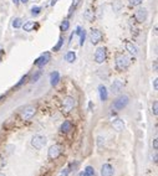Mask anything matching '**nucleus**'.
<instances>
[{
    "mask_svg": "<svg viewBox=\"0 0 158 176\" xmlns=\"http://www.w3.org/2000/svg\"><path fill=\"white\" fill-rule=\"evenodd\" d=\"M23 26V20L20 19V17H16L13 20V27L14 29H19V27H21Z\"/></svg>",
    "mask_w": 158,
    "mask_h": 176,
    "instance_id": "412c9836",
    "label": "nucleus"
},
{
    "mask_svg": "<svg viewBox=\"0 0 158 176\" xmlns=\"http://www.w3.org/2000/svg\"><path fill=\"white\" fill-rule=\"evenodd\" d=\"M26 81H27V75H26V76H24V77H23L21 79H20V82H19V83L16 85V88H19V87H21V86H23V85L25 83V82H26Z\"/></svg>",
    "mask_w": 158,
    "mask_h": 176,
    "instance_id": "c85d7f7f",
    "label": "nucleus"
},
{
    "mask_svg": "<svg viewBox=\"0 0 158 176\" xmlns=\"http://www.w3.org/2000/svg\"><path fill=\"white\" fill-rule=\"evenodd\" d=\"M13 2H14V4H15V5H18V4L20 3V2H19V0H13Z\"/></svg>",
    "mask_w": 158,
    "mask_h": 176,
    "instance_id": "a19ab883",
    "label": "nucleus"
},
{
    "mask_svg": "<svg viewBox=\"0 0 158 176\" xmlns=\"http://www.w3.org/2000/svg\"><path fill=\"white\" fill-rule=\"evenodd\" d=\"M56 2H57V0H51V5H52V6H54V5L56 4Z\"/></svg>",
    "mask_w": 158,
    "mask_h": 176,
    "instance_id": "58836bf2",
    "label": "nucleus"
},
{
    "mask_svg": "<svg viewBox=\"0 0 158 176\" xmlns=\"http://www.w3.org/2000/svg\"><path fill=\"white\" fill-rule=\"evenodd\" d=\"M71 171H70V169L69 168H66V169H64L61 172H60V175L59 176H69V174H70Z\"/></svg>",
    "mask_w": 158,
    "mask_h": 176,
    "instance_id": "7c9ffc66",
    "label": "nucleus"
},
{
    "mask_svg": "<svg viewBox=\"0 0 158 176\" xmlns=\"http://www.w3.org/2000/svg\"><path fill=\"white\" fill-rule=\"evenodd\" d=\"M60 130H61L62 133H69V131H71V130H72V123H71L70 120H65L64 123L61 124Z\"/></svg>",
    "mask_w": 158,
    "mask_h": 176,
    "instance_id": "f3484780",
    "label": "nucleus"
},
{
    "mask_svg": "<svg viewBox=\"0 0 158 176\" xmlns=\"http://www.w3.org/2000/svg\"><path fill=\"white\" fill-rule=\"evenodd\" d=\"M130 58L126 56V55H117L116 56V62H114V65H116V69L122 72V71H126L128 67H130Z\"/></svg>",
    "mask_w": 158,
    "mask_h": 176,
    "instance_id": "f257e3e1",
    "label": "nucleus"
},
{
    "mask_svg": "<svg viewBox=\"0 0 158 176\" xmlns=\"http://www.w3.org/2000/svg\"><path fill=\"white\" fill-rule=\"evenodd\" d=\"M62 45H64V37H60L59 41H57V44H56V46H54V51H59L62 47Z\"/></svg>",
    "mask_w": 158,
    "mask_h": 176,
    "instance_id": "b1692460",
    "label": "nucleus"
},
{
    "mask_svg": "<svg viewBox=\"0 0 158 176\" xmlns=\"http://www.w3.org/2000/svg\"><path fill=\"white\" fill-rule=\"evenodd\" d=\"M90 40H91V42L93 45H97L100 41L102 40V34H101V31L97 30V29H92L90 31Z\"/></svg>",
    "mask_w": 158,
    "mask_h": 176,
    "instance_id": "6e6552de",
    "label": "nucleus"
},
{
    "mask_svg": "<svg viewBox=\"0 0 158 176\" xmlns=\"http://www.w3.org/2000/svg\"><path fill=\"white\" fill-rule=\"evenodd\" d=\"M128 102H130V98H128L127 96H120L117 99L113 102L112 107H113L116 110H121V109H123L128 104Z\"/></svg>",
    "mask_w": 158,
    "mask_h": 176,
    "instance_id": "39448f33",
    "label": "nucleus"
},
{
    "mask_svg": "<svg viewBox=\"0 0 158 176\" xmlns=\"http://www.w3.org/2000/svg\"><path fill=\"white\" fill-rule=\"evenodd\" d=\"M114 169L110 164H103L101 166V176H113Z\"/></svg>",
    "mask_w": 158,
    "mask_h": 176,
    "instance_id": "9b49d317",
    "label": "nucleus"
},
{
    "mask_svg": "<svg viewBox=\"0 0 158 176\" xmlns=\"http://www.w3.org/2000/svg\"><path fill=\"white\" fill-rule=\"evenodd\" d=\"M37 25L34 23V21H27L24 24V31H31V30H34V27H36Z\"/></svg>",
    "mask_w": 158,
    "mask_h": 176,
    "instance_id": "6ab92c4d",
    "label": "nucleus"
},
{
    "mask_svg": "<svg viewBox=\"0 0 158 176\" xmlns=\"http://www.w3.org/2000/svg\"><path fill=\"white\" fill-rule=\"evenodd\" d=\"M85 19L89 20V21H91V20L93 19V15H92V11H91V10H87V11H86V14H85Z\"/></svg>",
    "mask_w": 158,
    "mask_h": 176,
    "instance_id": "bb28decb",
    "label": "nucleus"
},
{
    "mask_svg": "<svg viewBox=\"0 0 158 176\" xmlns=\"http://www.w3.org/2000/svg\"><path fill=\"white\" fill-rule=\"evenodd\" d=\"M152 161L157 162V153H154V155H152Z\"/></svg>",
    "mask_w": 158,
    "mask_h": 176,
    "instance_id": "f704fd0d",
    "label": "nucleus"
},
{
    "mask_svg": "<svg viewBox=\"0 0 158 176\" xmlns=\"http://www.w3.org/2000/svg\"><path fill=\"white\" fill-rule=\"evenodd\" d=\"M61 154H62V147H61V145H59V144H54V145H52V147H50L49 153H47V155H49V159H51V160L57 159Z\"/></svg>",
    "mask_w": 158,
    "mask_h": 176,
    "instance_id": "423d86ee",
    "label": "nucleus"
},
{
    "mask_svg": "<svg viewBox=\"0 0 158 176\" xmlns=\"http://www.w3.org/2000/svg\"><path fill=\"white\" fill-rule=\"evenodd\" d=\"M75 34H76V35H80V45L82 46L83 42H85V39H86V31L82 30V29L79 26V27L76 29V31H75Z\"/></svg>",
    "mask_w": 158,
    "mask_h": 176,
    "instance_id": "a211bd4d",
    "label": "nucleus"
},
{
    "mask_svg": "<svg viewBox=\"0 0 158 176\" xmlns=\"http://www.w3.org/2000/svg\"><path fill=\"white\" fill-rule=\"evenodd\" d=\"M152 147H153V150H157V148H158V139H157V138L153 139V141H152Z\"/></svg>",
    "mask_w": 158,
    "mask_h": 176,
    "instance_id": "2f4dec72",
    "label": "nucleus"
},
{
    "mask_svg": "<svg viewBox=\"0 0 158 176\" xmlns=\"http://www.w3.org/2000/svg\"><path fill=\"white\" fill-rule=\"evenodd\" d=\"M79 176H87L86 174H85V171H82V172H80V175Z\"/></svg>",
    "mask_w": 158,
    "mask_h": 176,
    "instance_id": "ea45409f",
    "label": "nucleus"
},
{
    "mask_svg": "<svg viewBox=\"0 0 158 176\" xmlns=\"http://www.w3.org/2000/svg\"><path fill=\"white\" fill-rule=\"evenodd\" d=\"M59 82H60V73L57 71L51 72V73H50V83H51V86L56 87L59 85Z\"/></svg>",
    "mask_w": 158,
    "mask_h": 176,
    "instance_id": "4468645a",
    "label": "nucleus"
},
{
    "mask_svg": "<svg viewBox=\"0 0 158 176\" xmlns=\"http://www.w3.org/2000/svg\"><path fill=\"white\" fill-rule=\"evenodd\" d=\"M70 27V23H69V20H64L61 24V31H67Z\"/></svg>",
    "mask_w": 158,
    "mask_h": 176,
    "instance_id": "393cba45",
    "label": "nucleus"
},
{
    "mask_svg": "<svg viewBox=\"0 0 158 176\" xmlns=\"http://www.w3.org/2000/svg\"><path fill=\"white\" fill-rule=\"evenodd\" d=\"M19 2H21V3H24V4H26V3H27V0H19Z\"/></svg>",
    "mask_w": 158,
    "mask_h": 176,
    "instance_id": "79ce46f5",
    "label": "nucleus"
},
{
    "mask_svg": "<svg viewBox=\"0 0 158 176\" xmlns=\"http://www.w3.org/2000/svg\"><path fill=\"white\" fill-rule=\"evenodd\" d=\"M45 144H46V138L44 135L36 134V135H34L33 138H31V145H33L35 149H37V150L43 149L45 147Z\"/></svg>",
    "mask_w": 158,
    "mask_h": 176,
    "instance_id": "20e7f679",
    "label": "nucleus"
},
{
    "mask_svg": "<svg viewBox=\"0 0 158 176\" xmlns=\"http://www.w3.org/2000/svg\"><path fill=\"white\" fill-rule=\"evenodd\" d=\"M50 60H51V54H50V52H44L43 55H41V56L35 61V66H37L39 68H41V67H44L45 65H47Z\"/></svg>",
    "mask_w": 158,
    "mask_h": 176,
    "instance_id": "0eeeda50",
    "label": "nucleus"
},
{
    "mask_svg": "<svg viewBox=\"0 0 158 176\" xmlns=\"http://www.w3.org/2000/svg\"><path fill=\"white\" fill-rule=\"evenodd\" d=\"M0 176H5V174H3V172H0Z\"/></svg>",
    "mask_w": 158,
    "mask_h": 176,
    "instance_id": "37998d69",
    "label": "nucleus"
},
{
    "mask_svg": "<svg viewBox=\"0 0 158 176\" xmlns=\"http://www.w3.org/2000/svg\"><path fill=\"white\" fill-rule=\"evenodd\" d=\"M75 107H76V99L73 97L67 96L66 98H64V100H62V113L67 114V113H70Z\"/></svg>",
    "mask_w": 158,
    "mask_h": 176,
    "instance_id": "f03ea898",
    "label": "nucleus"
},
{
    "mask_svg": "<svg viewBox=\"0 0 158 176\" xmlns=\"http://www.w3.org/2000/svg\"><path fill=\"white\" fill-rule=\"evenodd\" d=\"M152 113L153 116H157L158 114V102H154L153 106H152Z\"/></svg>",
    "mask_w": 158,
    "mask_h": 176,
    "instance_id": "a878e982",
    "label": "nucleus"
},
{
    "mask_svg": "<svg viewBox=\"0 0 158 176\" xmlns=\"http://www.w3.org/2000/svg\"><path fill=\"white\" fill-rule=\"evenodd\" d=\"M112 127L114 128V130H117V131H122L123 128H124V123L122 119L117 118V119H114L112 120Z\"/></svg>",
    "mask_w": 158,
    "mask_h": 176,
    "instance_id": "2eb2a0df",
    "label": "nucleus"
},
{
    "mask_svg": "<svg viewBox=\"0 0 158 176\" xmlns=\"http://www.w3.org/2000/svg\"><path fill=\"white\" fill-rule=\"evenodd\" d=\"M35 113H36V107L29 104V106L24 107V109L21 110V113H20V117H21L23 120H30L35 116Z\"/></svg>",
    "mask_w": 158,
    "mask_h": 176,
    "instance_id": "7ed1b4c3",
    "label": "nucleus"
},
{
    "mask_svg": "<svg viewBox=\"0 0 158 176\" xmlns=\"http://www.w3.org/2000/svg\"><path fill=\"white\" fill-rule=\"evenodd\" d=\"M6 165V159L4 158V156H2V155H0V169H3L4 166Z\"/></svg>",
    "mask_w": 158,
    "mask_h": 176,
    "instance_id": "c756f323",
    "label": "nucleus"
},
{
    "mask_svg": "<svg viewBox=\"0 0 158 176\" xmlns=\"http://www.w3.org/2000/svg\"><path fill=\"white\" fill-rule=\"evenodd\" d=\"M153 71H154V72H157V61H154V62H153Z\"/></svg>",
    "mask_w": 158,
    "mask_h": 176,
    "instance_id": "e433bc0d",
    "label": "nucleus"
},
{
    "mask_svg": "<svg viewBox=\"0 0 158 176\" xmlns=\"http://www.w3.org/2000/svg\"><path fill=\"white\" fill-rule=\"evenodd\" d=\"M72 2H73V6H77V5H79V3L81 2V0H72Z\"/></svg>",
    "mask_w": 158,
    "mask_h": 176,
    "instance_id": "c9c22d12",
    "label": "nucleus"
},
{
    "mask_svg": "<svg viewBox=\"0 0 158 176\" xmlns=\"http://www.w3.org/2000/svg\"><path fill=\"white\" fill-rule=\"evenodd\" d=\"M126 50L132 55V56H137L138 55V47H137L136 44H133L132 41H126Z\"/></svg>",
    "mask_w": 158,
    "mask_h": 176,
    "instance_id": "f8f14e48",
    "label": "nucleus"
},
{
    "mask_svg": "<svg viewBox=\"0 0 158 176\" xmlns=\"http://www.w3.org/2000/svg\"><path fill=\"white\" fill-rule=\"evenodd\" d=\"M98 93H100V98H101L102 102L107 100V98H108V92H107V88L105 87L103 85H100L98 86Z\"/></svg>",
    "mask_w": 158,
    "mask_h": 176,
    "instance_id": "dca6fc26",
    "label": "nucleus"
},
{
    "mask_svg": "<svg viewBox=\"0 0 158 176\" xmlns=\"http://www.w3.org/2000/svg\"><path fill=\"white\" fill-rule=\"evenodd\" d=\"M3 56H4V50H0V62H2Z\"/></svg>",
    "mask_w": 158,
    "mask_h": 176,
    "instance_id": "4c0bfd02",
    "label": "nucleus"
},
{
    "mask_svg": "<svg viewBox=\"0 0 158 176\" xmlns=\"http://www.w3.org/2000/svg\"><path fill=\"white\" fill-rule=\"evenodd\" d=\"M153 87H154V89H156V91L158 89V79H157V78H154V79H153Z\"/></svg>",
    "mask_w": 158,
    "mask_h": 176,
    "instance_id": "72a5a7b5",
    "label": "nucleus"
},
{
    "mask_svg": "<svg viewBox=\"0 0 158 176\" xmlns=\"http://www.w3.org/2000/svg\"><path fill=\"white\" fill-rule=\"evenodd\" d=\"M128 2H130L131 6H138L142 3V0H128Z\"/></svg>",
    "mask_w": 158,
    "mask_h": 176,
    "instance_id": "cd10ccee",
    "label": "nucleus"
},
{
    "mask_svg": "<svg viewBox=\"0 0 158 176\" xmlns=\"http://www.w3.org/2000/svg\"><path fill=\"white\" fill-rule=\"evenodd\" d=\"M75 60H76V54L73 52V51H69V52L66 54V61L70 62V63H72Z\"/></svg>",
    "mask_w": 158,
    "mask_h": 176,
    "instance_id": "aec40b11",
    "label": "nucleus"
},
{
    "mask_svg": "<svg viewBox=\"0 0 158 176\" xmlns=\"http://www.w3.org/2000/svg\"><path fill=\"white\" fill-rule=\"evenodd\" d=\"M41 13V8L40 6H33L31 8V15L33 16H37Z\"/></svg>",
    "mask_w": 158,
    "mask_h": 176,
    "instance_id": "4be33fe9",
    "label": "nucleus"
},
{
    "mask_svg": "<svg viewBox=\"0 0 158 176\" xmlns=\"http://www.w3.org/2000/svg\"><path fill=\"white\" fill-rule=\"evenodd\" d=\"M134 19L137 20L138 23H144L147 20V10L144 8H140L136 10L134 13Z\"/></svg>",
    "mask_w": 158,
    "mask_h": 176,
    "instance_id": "9d476101",
    "label": "nucleus"
},
{
    "mask_svg": "<svg viewBox=\"0 0 158 176\" xmlns=\"http://www.w3.org/2000/svg\"><path fill=\"white\" fill-rule=\"evenodd\" d=\"M95 61L97 63H103L106 61V48L105 47H98L96 50V54H95Z\"/></svg>",
    "mask_w": 158,
    "mask_h": 176,
    "instance_id": "1a4fd4ad",
    "label": "nucleus"
},
{
    "mask_svg": "<svg viewBox=\"0 0 158 176\" xmlns=\"http://www.w3.org/2000/svg\"><path fill=\"white\" fill-rule=\"evenodd\" d=\"M40 75H41V73H40V72H37V73H36L35 76H33V78H31V82H36V81L39 79V77H40Z\"/></svg>",
    "mask_w": 158,
    "mask_h": 176,
    "instance_id": "473e14b6",
    "label": "nucleus"
},
{
    "mask_svg": "<svg viewBox=\"0 0 158 176\" xmlns=\"http://www.w3.org/2000/svg\"><path fill=\"white\" fill-rule=\"evenodd\" d=\"M122 89H123V82L120 81V79L113 81V83L111 86V92L113 93V94H117V93H120Z\"/></svg>",
    "mask_w": 158,
    "mask_h": 176,
    "instance_id": "ddd939ff",
    "label": "nucleus"
},
{
    "mask_svg": "<svg viewBox=\"0 0 158 176\" xmlns=\"http://www.w3.org/2000/svg\"><path fill=\"white\" fill-rule=\"evenodd\" d=\"M83 171H85V174H86L87 176H93V175H95V169H93L92 166H90V165H89V166H86Z\"/></svg>",
    "mask_w": 158,
    "mask_h": 176,
    "instance_id": "5701e85b",
    "label": "nucleus"
}]
</instances>
